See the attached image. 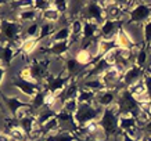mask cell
<instances>
[{
    "mask_svg": "<svg viewBox=\"0 0 151 141\" xmlns=\"http://www.w3.org/2000/svg\"><path fill=\"white\" fill-rule=\"evenodd\" d=\"M0 37L3 39V44H11L13 47L19 49L21 43L24 42L22 25L17 19L1 18L0 21Z\"/></svg>",
    "mask_w": 151,
    "mask_h": 141,
    "instance_id": "obj_1",
    "label": "cell"
},
{
    "mask_svg": "<svg viewBox=\"0 0 151 141\" xmlns=\"http://www.w3.org/2000/svg\"><path fill=\"white\" fill-rule=\"evenodd\" d=\"M115 108L118 109L119 115H132L137 118L139 112H140V104L134 97L129 93V90L121 89L116 94V100H115Z\"/></svg>",
    "mask_w": 151,
    "mask_h": 141,
    "instance_id": "obj_2",
    "label": "cell"
},
{
    "mask_svg": "<svg viewBox=\"0 0 151 141\" xmlns=\"http://www.w3.org/2000/svg\"><path fill=\"white\" fill-rule=\"evenodd\" d=\"M103 111H104V108H100L96 104H79L78 111L73 115V119H75L78 129L85 127L87 123L99 120Z\"/></svg>",
    "mask_w": 151,
    "mask_h": 141,
    "instance_id": "obj_3",
    "label": "cell"
},
{
    "mask_svg": "<svg viewBox=\"0 0 151 141\" xmlns=\"http://www.w3.org/2000/svg\"><path fill=\"white\" fill-rule=\"evenodd\" d=\"M119 116L121 115H119L118 109L115 108V105L104 108L100 119H99V125L107 138L119 132Z\"/></svg>",
    "mask_w": 151,
    "mask_h": 141,
    "instance_id": "obj_4",
    "label": "cell"
},
{
    "mask_svg": "<svg viewBox=\"0 0 151 141\" xmlns=\"http://www.w3.org/2000/svg\"><path fill=\"white\" fill-rule=\"evenodd\" d=\"M72 80V77L63 76V75H53V73H49L45 80L42 82V89L43 90L49 91L54 96H58L61 91H64V89L69 84V82Z\"/></svg>",
    "mask_w": 151,
    "mask_h": 141,
    "instance_id": "obj_5",
    "label": "cell"
},
{
    "mask_svg": "<svg viewBox=\"0 0 151 141\" xmlns=\"http://www.w3.org/2000/svg\"><path fill=\"white\" fill-rule=\"evenodd\" d=\"M126 14L129 17L128 24H136V25L144 24L151 18V3H144V1L133 3Z\"/></svg>",
    "mask_w": 151,
    "mask_h": 141,
    "instance_id": "obj_6",
    "label": "cell"
},
{
    "mask_svg": "<svg viewBox=\"0 0 151 141\" xmlns=\"http://www.w3.org/2000/svg\"><path fill=\"white\" fill-rule=\"evenodd\" d=\"M85 17L86 18H82V19L93 21V22L99 24V25L104 24V21L107 19L105 10L101 7L99 1H87L85 4Z\"/></svg>",
    "mask_w": 151,
    "mask_h": 141,
    "instance_id": "obj_7",
    "label": "cell"
},
{
    "mask_svg": "<svg viewBox=\"0 0 151 141\" xmlns=\"http://www.w3.org/2000/svg\"><path fill=\"white\" fill-rule=\"evenodd\" d=\"M124 19L112 21V19H105L104 24L100 25V39L105 40H115L119 29L124 28Z\"/></svg>",
    "mask_w": 151,
    "mask_h": 141,
    "instance_id": "obj_8",
    "label": "cell"
},
{
    "mask_svg": "<svg viewBox=\"0 0 151 141\" xmlns=\"http://www.w3.org/2000/svg\"><path fill=\"white\" fill-rule=\"evenodd\" d=\"M96 37H100V25L93 21H87V19H83V32H82V39H81V43H82L85 47L82 49H86L89 44H93V39Z\"/></svg>",
    "mask_w": 151,
    "mask_h": 141,
    "instance_id": "obj_9",
    "label": "cell"
},
{
    "mask_svg": "<svg viewBox=\"0 0 151 141\" xmlns=\"http://www.w3.org/2000/svg\"><path fill=\"white\" fill-rule=\"evenodd\" d=\"M50 64V61L47 59H43V61H36L33 64H29L28 68H29V73H31V77H32V82L35 83H40L45 80V77L49 75L47 73V67Z\"/></svg>",
    "mask_w": 151,
    "mask_h": 141,
    "instance_id": "obj_10",
    "label": "cell"
},
{
    "mask_svg": "<svg viewBox=\"0 0 151 141\" xmlns=\"http://www.w3.org/2000/svg\"><path fill=\"white\" fill-rule=\"evenodd\" d=\"M137 127H139V123L136 116H132V115H121L119 116V132L128 133V134H130L133 137L142 138V137L136 136V129Z\"/></svg>",
    "mask_w": 151,
    "mask_h": 141,
    "instance_id": "obj_11",
    "label": "cell"
},
{
    "mask_svg": "<svg viewBox=\"0 0 151 141\" xmlns=\"http://www.w3.org/2000/svg\"><path fill=\"white\" fill-rule=\"evenodd\" d=\"M116 94H118V91L111 90V89H103L101 91L96 93L94 104L99 105L100 108L112 107V105L115 104V100H116Z\"/></svg>",
    "mask_w": 151,
    "mask_h": 141,
    "instance_id": "obj_12",
    "label": "cell"
},
{
    "mask_svg": "<svg viewBox=\"0 0 151 141\" xmlns=\"http://www.w3.org/2000/svg\"><path fill=\"white\" fill-rule=\"evenodd\" d=\"M146 75V71L140 67H137L136 64H133L132 67L129 69H126V72L124 73V76H122V84L125 87H129L132 86L133 83L139 82V80H142L143 77Z\"/></svg>",
    "mask_w": 151,
    "mask_h": 141,
    "instance_id": "obj_13",
    "label": "cell"
},
{
    "mask_svg": "<svg viewBox=\"0 0 151 141\" xmlns=\"http://www.w3.org/2000/svg\"><path fill=\"white\" fill-rule=\"evenodd\" d=\"M14 87H17L21 93H22L24 96H28L32 98L35 94H36L39 90H42V86H39L37 83L35 82H27V80H22V79H13V82H11Z\"/></svg>",
    "mask_w": 151,
    "mask_h": 141,
    "instance_id": "obj_14",
    "label": "cell"
},
{
    "mask_svg": "<svg viewBox=\"0 0 151 141\" xmlns=\"http://www.w3.org/2000/svg\"><path fill=\"white\" fill-rule=\"evenodd\" d=\"M116 44L118 47L121 49H124V50H134L136 49V46H137V42L134 40L132 36H130V33L125 29V28H121L119 29L118 35H116Z\"/></svg>",
    "mask_w": 151,
    "mask_h": 141,
    "instance_id": "obj_15",
    "label": "cell"
},
{
    "mask_svg": "<svg viewBox=\"0 0 151 141\" xmlns=\"http://www.w3.org/2000/svg\"><path fill=\"white\" fill-rule=\"evenodd\" d=\"M71 43L69 42H57V43H50V44L45 47V51L50 55H55V57H64L69 53L71 50Z\"/></svg>",
    "mask_w": 151,
    "mask_h": 141,
    "instance_id": "obj_16",
    "label": "cell"
},
{
    "mask_svg": "<svg viewBox=\"0 0 151 141\" xmlns=\"http://www.w3.org/2000/svg\"><path fill=\"white\" fill-rule=\"evenodd\" d=\"M1 100H3V102L6 104V107H7V109H9V112L11 114L13 118H15L17 112H18L22 107H27V105L29 104V102L21 101L18 97H9V96H6V94H1Z\"/></svg>",
    "mask_w": 151,
    "mask_h": 141,
    "instance_id": "obj_17",
    "label": "cell"
},
{
    "mask_svg": "<svg viewBox=\"0 0 151 141\" xmlns=\"http://www.w3.org/2000/svg\"><path fill=\"white\" fill-rule=\"evenodd\" d=\"M124 14H125V10L122 7V4H121V1H108V4L105 7L107 19L118 21V19H122Z\"/></svg>",
    "mask_w": 151,
    "mask_h": 141,
    "instance_id": "obj_18",
    "label": "cell"
},
{
    "mask_svg": "<svg viewBox=\"0 0 151 141\" xmlns=\"http://www.w3.org/2000/svg\"><path fill=\"white\" fill-rule=\"evenodd\" d=\"M18 126L24 130V133L29 137V140L32 138V134L35 133L39 126H37V122H36V115H31V116H27L24 119H19L18 120ZM32 141V140H31Z\"/></svg>",
    "mask_w": 151,
    "mask_h": 141,
    "instance_id": "obj_19",
    "label": "cell"
},
{
    "mask_svg": "<svg viewBox=\"0 0 151 141\" xmlns=\"http://www.w3.org/2000/svg\"><path fill=\"white\" fill-rule=\"evenodd\" d=\"M15 54H17V51L11 44H3L0 47V62L4 65L6 68H9Z\"/></svg>",
    "mask_w": 151,
    "mask_h": 141,
    "instance_id": "obj_20",
    "label": "cell"
},
{
    "mask_svg": "<svg viewBox=\"0 0 151 141\" xmlns=\"http://www.w3.org/2000/svg\"><path fill=\"white\" fill-rule=\"evenodd\" d=\"M17 18H18V21L21 24L22 22H36L37 18H40V13H37L36 10L33 9H25V10H21V11H18V14H17Z\"/></svg>",
    "mask_w": 151,
    "mask_h": 141,
    "instance_id": "obj_21",
    "label": "cell"
},
{
    "mask_svg": "<svg viewBox=\"0 0 151 141\" xmlns=\"http://www.w3.org/2000/svg\"><path fill=\"white\" fill-rule=\"evenodd\" d=\"M82 69H83V67L76 61L75 57H68V58L65 59V72H67V75H68L69 77L73 79V76H75L76 73L82 72Z\"/></svg>",
    "mask_w": 151,
    "mask_h": 141,
    "instance_id": "obj_22",
    "label": "cell"
},
{
    "mask_svg": "<svg viewBox=\"0 0 151 141\" xmlns=\"http://www.w3.org/2000/svg\"><path fill=\"white\" fill-rule=\"evenodd\" d=\"M31 105L35 112H39L40 109L46 108V90H39L35 96L31 98Z\"/></svg>",
    "mask_w": 151,
    "mask_h": 141,
    "instance_id": "obj_23",
    "label": "cell"
},
{
    "mask_svg": "<svg viewBox=\"0 0 151 141\" xmlns=\"http://www.w3.org/2000/svg\"><path fill=\"white\" fill-rule=\"evenodd\" d=\"M55 115H57V112H55V111H53L51 108H49V107L40 109V111L37 112V115H36L37 126H39V127H42V126H43V125H46L49 120H51L53 118H55Z\"/></svg>",
    "mask_w": 151,
    "mask_h": 141,
    "instance_id": "obj_24",
    "label": "cell"
},
{
    "mask_svg": "<svg viewBox=\"0 0 151 141\" xmlns=\"http://www.w3.org/2000/svg\"><path fill=\"white\" fill-rule=\"evenodd\" d=\"M75 58H76V61H78L82 67H87V65L93 64L94 55L92 54V51L89 50V49H81V50L76 53Z\"/></svg>",
    "mask_w": 151,
    "mask_h": 141,
    "instance_id": "obj_25",
    "label": "cell"
},
{
    "mask_svg": "<svg viewBox=\"0 0 151 141\" xmlns=\"http://www.w3.org/2000/svg\"><path fill=\"white\" fill-rule=\"evenodd\" d=\"M83 89H86V90H90V91H94V93H99L103 89H105L103 82H101L100 77H92V79H85L82 83Z\"/></svg>",
    "mask_w": 151,
    "mask_h": 141,
    "instance_id": "obj_26",
    "label": "cell"
},
{
    "mask_svg": "<svg viewBox=\"0 0 151 141\" xmlns=\"http://www.w3.org/2000/svg\"><path fill=\"white\" fill-rule=\"evenodd\" d=\"M39 43H40V42L37 40V37L36 39L27 37V39H24V42L21 43L18 51H21V53H24V54H31V53H33V51L37 49ZM18 51H17V53H18Z\"/></svg>",
    "mask_w": 151,
    "mask_h": 141,
    "instance_id": "obj_27",
    "label": "cell"
},
{
    "mask_svg": "<svg viewBox=\"0 0 151 141\" xmlns=\"http://www.w3.org/2000/svg\"><path fill=\"white\" fill-rule=\"evenodd\" d=\"M69 37H71V29L69 26H63L57 29L55 33L51 36L50 43H57V42H69Z\"/></svg>",
    "mask_w": 151,
    "mask_h": 141,
    "instance_id": "obj_28",
    "label": "cell"
},
{
    "mask_svg": "<svg viewBox=\"0 0 151 141\" xmlns=\"http://www.w3.org/2000/svg\"><path fill=\"white\" fill-rule=\"evenodd\" d=\"M76 100H78L79 104H94V100H96V93L81 87Z\"/></svg>",
    "mask_w": 151,
    "mask_h": 141,
    "instance_id": "obj_29",
    "label": "cell"
},
{
    "mask_svg": "<svg viewBox=\"0 0 151 141\" xmlns=\"http://www.w3.org/2000/svg\"><path fill=\"white\" fill-rule=\"evenodd\" d=\"M129 90V93L132 94L136 100H137L139 97H142V96H144V94H147V90H146V84H144V80H139V82H136V83H133L132 86H129V87H126Z\"/></svg>",
    "mask_w": 151,
    "mask_h": 141,
    "instance_id": "obj_30",
    "label": "cell"
},
{
    "mask_svg": "<svg viewBox=\"0 0 151 141\" xmlns=\"http://www.w3.org/2000/svg\"><path fill=\"white\" fill-rule=\"evenodd\" d=\"M55 24H51V22H45L43 25H40V33H39V37L37 40L42 42L43 39H51V36L55 33Z\"/></svg>",
    "mask_w": 151,
    "mask_h": 141,
    "instance_id": "obj_31",
    "label": "cell"
},
{
    "mask_svg": "<svg viewBox=\"0 0 151 141\" xmlns=\"http://www.w3.org/2000/svg\"><path fill=\"white\" fill-rule=\"evenodd\" d=\"M60 18H63V15L54 9V7H51V9L46 10L45 13L40 14V19H43L45 22H51V24H55L58 22Z\"/></svg>",
    "mask_w": 151,
    "mask_h": 141,
    "instance_id": "obj_32",
    "label": "cell"
},
{
    "mask_svg": "<svg viewBox=\"0 0 151 141\" xmlns=\"http://www.w3.org/2000/svg\"><path fill=\"white\" fill-rule=\"evenodd\" d=\"M46 141H78V138L71 132H58L57 134L46 137Z\"/></svg>",
    "mask_w": 151,
    "mask_h": 141,
    "instance_id": "obj_33",
    "label": "cell"
},
{
    "mask_svg": "<svg viewBox=\"0 0 151 141\" xmlns=\"http://www.w3.org/2000/svg\"><path fill=\"white\" fill-rule=\"evenodd\" d=\"M55 118L57 120L60 122V126H63V125H73V126H76V123H75V119H73V115L72 114H68V112H65L63 109H60L57 115H55ZM78 127V126H76Z\"/></svg>",
    "mask_w": 151,
    "mask_h": 141,
    "instance_id": "obj_34",
    "label": "cell"
},
{
    "mask_svg": "<svg viewBox=\"0 0 151 141\" xmlns=\"http://www.w3.org/2000/svg\"><path fill=\"white\" fill-rule=\"evenodd\" d=\"M147 59H148V53H147V47H143L134 54V64L144 69L147 64Z\"/></svg>",
    "mask_w": 151,
    "mask_h": 141,
    "instance_id": "obj_35",
    "label": "cell"
},
{
    "mask_svg": "<svg viewBox=\"0 0 151 141\" xmlns=\"http://www.w3.org/2000/svg\"><path fill=\"white\" fill-rule=\"evenodd\" d=\"M39 33H40V25L37 22H32L29 26L27 28V31L24 33V37H31V39H36L39 37Z\"/></svg>",
    "mask_w": 151,
    "mask_h": 141,
    "instance_id": "obj_36",
    "label": "cell"
},
{
    "mask_svg": "<svg viewBox=\"0 0 151 141\" xmlns=\"http://www.w3.org/2000/svg\"><path fill=\"white\" fill-rule=\"evenodd\" d=\"M51 7H53V1H49V0H35L33 1V9L40 14L45 13L46 10L51 9Z\"/></svg>",
    "mask_w": 151,
    "mask_h": 141,
    "instance_id": "obj_37",
    "label": "cell"
},
{
    "mask_svg": "<svg viewBox=\"0 0 151 141\" xmlns=\"http://www.w3.org/2000/svg\"><path fill=\"white\" fill-rule=\"evenodd\" d=\"M78 107H79V102L78 100H67L64 101V104H63V111L65 112H68V114H72L75 115V112L78 111Z\"/></svg>",
    "mask_w": 151,
    "mask_h": 141,
    "instance_id": "obj_38",
    "label": "cell"
},
{
    "mask_svg": "<svg viewBox=\"0 0 151 141\" xmlns=\"http://www.w3.org/2000/svg\"><path fill=\"white\" fill-rule=\"evenodd\" d=\"M53 7H54L61 15H64L69 10V1H65V0H54V1H53Z\"/></svg>",
    "mask_w": 151,
    "mask_h": 141,
    "instance_id": "obj_39",
    "label": "cell"
},
{
    "mask_svg": "<svg viewBox=\"0 0 151 141\" xmlns=\"http://www.w3.org/2000/svg\"><path fill=\"white\" fill-rule=\"evenodd\" d=\"M143 40L147 46L151 44V18L143 24Z\"/></svg>",
    "mask_w": 151,
    "mask_h": 141,
    "instance_id": "obj_40",
    "label": "cell"
},
{
    "mask_svg": "<svg viewBox=\"0 0 151 141\" xmlns=\"http://www.w3.org/2000/svg\"><path fill=\"white\" fill-rule=\"evenodd\" d=\"M143 80H144V84H146L147 96L150 97V100H151V75L150 73L146 72V75H144V77H143Z\"/></svg>",
    "mask_w": 151,
    "mask_h": 141,
    "instance_id": "obj_41",
    "label": "cell"
},
{
    "mask_svg": "<svg viewBox=\"0 0 151 141\" xmlns=\"http://www.w3.org/2000/svg\"><path fill=\"white\" fill-rule=\"evenodd\" d=\"M6 71H7V68L0 62V96L3 94V93H1V83H3V79H4V76H6Z\"/></svg>",
    "mask_w": 151,
    "mask_h": 141,
    "instance_id": "obj_42",
    "label": "cell"
},
{
    "mask_svg": "<svg viewBox=\"0 0 151 141\" xmlns=\"http://www.w3.org/2000/svg\"><path fill=\"white\" fill-rule=\"evenodd\" d=\"M143 138V137H142ZM142 138H137V137H133L128 133H122V141H140Z\"/></svg>",
    "mask_w": 151,
    "mask_h": 141,
    "instance_id": "obj_43",
    "label": "cell"
},
{
    "mask_svg": "<svg viewBox=\"0 0 151 141\" xmlns=\"http://www.w3.org/2000/svg\"><path fill=\"white\" fill-rule=\"evenodd\" d=\"M0 141H13L7 133H0Z\"/></svg>",
    "mask_w": 151,
    "mask_h": 141,
    "instance_id": "obj_44",
    "label": "cell"
},
{
    "mask_svg": "<svg viewBox=\"0 0 151 141\" xmlns=\"http://www.w3.org/2000/svg\"><path fill=\"white\" fill-rule=\"evenodd\" d=\"M144 133H146V136H151V120L147 123L146 126H144Z\"/></svg>",
    "mask_w": 151,
    "mask_h": 141,
    "instance_id": "obj_45",
    "label": "cell"
},
{
    "mask_svg": "<svg viewBox=\"0 0 151 141\" xmlns=\"http://www.w3.org/2000/svg\"><path fill=\"white\" fill-rule=\"evenodd\" d=\"M93 141H108V138H103V140H93Z\"/></svg>",
    "mask_w": 151,
    "mask_h": 141,
    "instance_id": "obj_46",
    "label": "cell"
},
{
    "mask_svg": "<svg viewBox=\"0 0 151 141\" xmlns=\"http://www.w3.org/2000/svg\"><path fill=\"white\" fill-rule=\"evenodd\" d=\"M140 141H147V136H144V137H143V138H142V140H140Z\"/></svg>",
    "mask_w": 151,
    "mask_h": 141,
    "instance_id": "obj_47",
    "label": "cell"
},
{
    "mask_svg": "<svg viewBox=\"0 0 151 141\" xmlns=\"http://www.w3.org/2000/svg\"><path fill=\"white\" fill-rule=\"evenodd\" d=\"M147 73H150V75H151V65L148 67V72H147Z\"/></svg>",
    "mask_w": 151,
    "mask_h": 141,
    "instance_id": "obj_48",
    "label": "cell"
},
{
    "mask_svg": "<svg viewBox=\"0 0 151 141\" xmlns=\"http://www.w3.org/2000/svg\"><path fill=\"white\" fill-rule=\"evenodd\" d=\"M147 141H151V136H147Z\"/></svg>",
    "mask_w": 151,
    "mask_h": 141,
    "instance_id": "obj_49",
    "label": "cell"
},
{
    "mask_svg": "<svg viewBox=\"0 0 151 141\" xmlns=\"http://www.w3.org/2000/svg\"><path fill=\"white\" fill-rule=\"evenodd\" d=\"M148 51H150V53H151V44L148 46Z\"/></svg>",
    "mask_w": 151,
    "mask_h": 141,
    "instance_id": "obj_50",
    "label": "cell"
},
{
    "mask_svg": "<svg viewBox=\"0 0 151 141\" xmlns=\"http://www.w3.org/2000/svg\"><path fill=\"white\" fill-rule=\"evenodd\" d=\"M0 21H1V18H0Z\"/></svg>",
    "mask_w": 151,
    "mask_h": 141,
    "instance_id": "obj_51",
    "label": "cell"
}]
</instances>
